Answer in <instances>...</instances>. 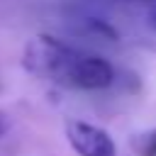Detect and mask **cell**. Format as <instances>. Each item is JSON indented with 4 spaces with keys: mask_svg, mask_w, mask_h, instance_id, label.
Masks as SVG:
<instances>
[{
    "mask_svg": "<svg viewBox=\"0 0 156 156\" xmlns=\"http://www.w3.org/2000/svg\"><path fill=\"white\" fill-rule=\"evenodd\" d=\"M115 80V68L107 58L98 56V54H85L80 68H78V78H76V88L80 90H105L110 88Z\"/></svg>",
    "mask_w": 156,
    "mask_h": 156,
    "instance_id": "3957f363",
    "label": "cell"
},
{
    "mask_svg": "<svg viewBox=\"0 0 156 156\" xmlns=\"http://www.w3.org/2000/svg\"><path fill=\"white\" fill-rule=\"evenodd\" d=\"M83 58L85 51L46 34L34 37L24 49V68L29 73L66 88H76V78Z\"/></svg>",
    "mask_w": 156,
    "mask_h": 156,
    "instance_id": "6da1fadb",
    "label": "cell"
},
{
    "mask_svg": "<svg viewBox=\"0 0 156 156\" xmlns=\"http://www.w3.org/2000/svg\"><path fill=\"white\" fill-rule=\"evenodd\" d=\"M66 139L78 156H117L112 136L95 124L71 119L66 124Z\"/></svg>",
    "mask_w": 156,
    "mask_h": 156,
    "instance_id": "7a4b0ae2",
    "label": "cell"
},
{
    "mask_svg": "<svg viewBox=\"0 0 156 156\" xmlns=\"http://www.w3.org/2000/svg\"><path fill=\"white\" fill-rule=\"evenodd\" d=\"M132 2H144V5H156V0H132Z\"/></svg>",
    "mask_w": 156,
    "mask_h": 156,
    "instance_id": "8992f818",
    "label": "cell"
},
{
    "mask_svg": "<svg viewBox=\"0 0 156 156\" xmlns=\"http://www.w3.org/2000/svg\"><path fill=\"white\" fill-rule=\"evenodd\" d=\"M5 127H7V124H5V119H2V115H0V136L5 134Z\"/></svg>",
    "mask_w": 156,
    "mask_h": 156,
    "instance_id": "5b68a950",
    "label": "cell"
},
{
    "mask_svg": "<svg viewBox=\"0 0 156 156\" xmlns=\"http://www.w3.org/2000/svg\"><path fill=\"white\" fill-rule=\"evenodd\" d=\"M151 24L156 27V10H154V15H151Z\"/></svg>",
    "mask_w": 156,
    "mask_h": 156,
    "instance_id": "52a82bcc",
    "label": "cell"
},
{
    "mask_svg": "<svg viewBox=\"0 0 156 156\" xmlns=\"http://www.w3.org/2000/svg\"><path fill=\"white\" fill-rule=\"evenodd\" d=\"M134 151L139 156H156V129H151L146 134H139L134 139Z\"/></svg>",
    "mask_w": 156,
    "mask_h": 156,
    "instance_id": "277c9868",
    "label": "cell"
}]
</instances>
